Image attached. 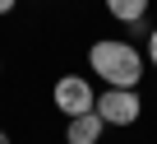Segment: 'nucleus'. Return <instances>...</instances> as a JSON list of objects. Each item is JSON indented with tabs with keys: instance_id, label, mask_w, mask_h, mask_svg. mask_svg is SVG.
<instances>
[{
	"instance_id": "1",
	"label": "nucleus",
	"mask_w": 157,
	"mask_h": 144,
	"mask_svg": "<svg viewBox=\"0 0 157 144\" xmlns=\"http://www.w3.org/2000/svg\"><path fill=\"white\" fill-rule=\"evenodd\" d=\"M88 65L106 88H139L143 79V51L120 37H97L88 47Z\"/></svg>"
},
{
	"instance_id": "3",
	"label": "nucleus",
	"mask_w": 157,
	"mask_h": 144,
	"mask_svg": "<svg viewBox=\"0 0 157 144\" xmlns=\"http://www.w3.org/2000/svg\"><path fill=\"white\" fill-rule=\"evenodd\" d=\"M93 112H97L106 125H134L139 112H143V102H139V88H106Z\"/></svg>"
},
{
	"instance_id": "8",
	"label": "nucleus",
	"mask_w": 157,
	"mask_h": 144,
	"mask_svg": "<svg viewBox=\"0 0 157 144\" xmlns=\"http://www.w3.org/2000/svg\"><path fill=\"white\" fill-rule=\"evenodd\" d=\"M0 144H10V135H5V130H0Z\"/></svg>"
},
{
	"instance_id": "7",
	"label": "nucleus",
	"mask_w": 157,
	"mask_h": 144,
	"mask_svg": "<svg viewBox=\"0 0 157 144\" xmlns=\"http://www.w3.org/2000/svg\"><path fill=\"white\" fill-rule=\"evenodd\" d=\"M14 5H19V0H0V19H5V14H10Z\"/></svg>"
},
{
	"instance_id": "2",
	"label": "nucleus",
	"mask_w": 157,
	"mask_h": 144,
	"mask_svg": "<svg viewBox=\"0 0 157 144\" xmlns=\"http://www.w3.org/2000/svg\"><path fill=\"white\" fill-rule=\"evenodd\" d=\"M51 98H56V112H65V121L97 107V93H93V84H88L83 75H60L56 88H51Z\"/></svg>"
},
{
	"instance_id": "5",
	"label": "nucleus",
	"mask_w": 157,
	"mask_h": 144,
	"mask_svg": "<svg viewBox=\"0 0 157 144\" xmlns=\"http://www.w3.org/2000/svg\"><path fill=\"white\" fill-rule=\"evenodd\" d=\"M148 5L152 0H106V14L116 23H139V19H148Z\"/></svg>"
},
{
	"instance_id": "6",
	"label": "nucleus",
	"mask_w": 157,
	"mask_h": 144,
	"mask_svg": "<svg viewBox=\"0 0 157 144\" xmlns=\"http://www.w3.org/2000/svg\"><path fill=\"white\" fill-rule=\"evenodd\" d=\"M148 60H152V70H157V28L148 33Z\"/></svg>"
},
{
	"instance_id": "4",
	"label": "nucleus",
	"mask_w": 157,
	"mask_h": 144,
	"mask_svg": "<svg viewBox=\"0 0 157 144\" xmlns=\"http://www.w3.org/2000/svg\"><path fill=\"white\" fill-rule=\"evenodd\" d=\"M106 130V121L97 112H83V116H69L65 121V144H97Z\"/></svg>"
}]
</instances>
